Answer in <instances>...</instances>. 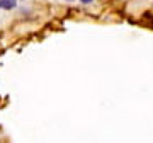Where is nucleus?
I'll list each match as a JSON object with an SVG mask.
<instances>
[{
    "instance_id": "2",
    "label": "nucleus",
    "mask_w": 153,
    "mask_h": 143,
    "mask_svg": "<svg viewBox=\"0 0 153 143\" xmlns=\"http://www.w3.org/2000/svg\"><path fill=\"white\" fill-rule=\"evenodd\" d=\"M80 2H82V4H90L92 0H80Z\"/></svg>"
},
{
    "instance_id": "1",
    "label": "nucleus",
    "mask_w": 153,
    "mask_h": 143,
    "mask_svg": "<svg viewBox=\"0 0 153 143\" xmlns=\"http://www.w3.org/2000/svg\"><path fill=\"white\" fill-rule=\"evenodd\" d=\"M16 5H17L16 0H0V9L10 10V9H16Z\"/></svg>"
}]
</instances>
